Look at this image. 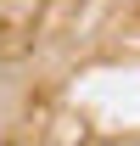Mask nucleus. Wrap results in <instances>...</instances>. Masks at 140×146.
Here are the masks:
<instances>
[]
</instances>
